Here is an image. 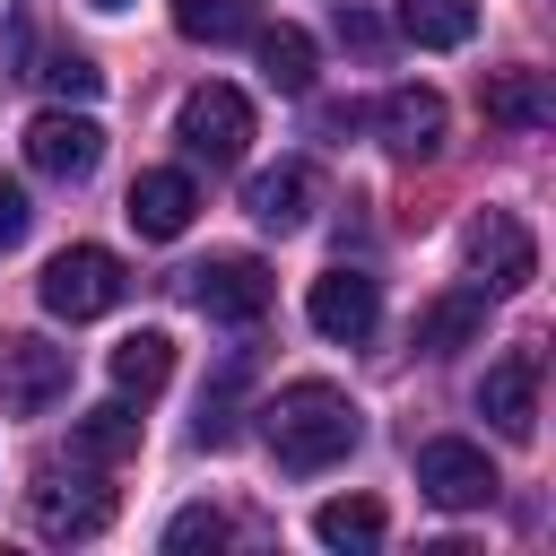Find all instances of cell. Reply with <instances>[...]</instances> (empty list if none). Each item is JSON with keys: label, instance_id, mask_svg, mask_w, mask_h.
<instances>
[{"label": "cell", "instance_id": "1", "mask_svg": "<svg viewBox=\"0 0 556 556\" xmlns=\"http://www.w3.org/2000/svg\"><path fill=\"white\" fill-rule=\"evenodd\" d=\"M261 434H269L278 469L313 478V469H330V460H348V452L365 443V408H356L339 382H287V391L261 408Z\"/></svg>", "mask_w": 556, "mask_h": 556}, {"label": "cell", "instance_id": "2", "mask_svg": "<svg viewBox=\"0 0 556 556\" xmlns=\"http://www.w3.org/2000/svg\"><path fill=\"white\" fill-rule=\"evenodd\" d=\"M460 269H469L478 295H521V287L539 278V243H530V226H521L513 208H486V217H469V235H460Z\"/></svg>", "mask_w": 556, "mask_h": 556}, {"label": "cell", "instance_id": "3", "mask_svg": "<svg viewBox=\"0 0 556 556\" xmlns=\"http://www.w3.org/2000/svg\"><path fill=\"white\" fill-rule=\"evenodd\" d=\"M122 295H130V269H122L104 243H70V252L43 261V313H61V321H96V313H113Z\"/></svg>", "mask_w": 556, "mask_h": 556}, {"label": "cell", "instance_id": "4", "mask_svg": "<svg viewBox=\"0 0 556 556\" xmlns=\"http://www.w3.org/2000/svg\"><path fill=\"white\" fill-rule=\"evenodd\" d=\"M174 139H182V156H200V165H243V148H252V104H243V87H226V78L191 87L182 113H174Z\"/></svg>", "mask_w": 556, "mask_h": 556}, {"label": "cell", "instance_id": "5", "mask_svg": "<svg viewBox=\"0 0 556 556\" xmlns=\"http://www.w3.org/2000/svg\"><path fill=\"white\" fill-rule=\"evenodd\" d=\"M495 460L478 452V443H460V434H434V443H417V495L426 504H443V513H478V504H495Z\"/></svg>", "mask_w": 556, "mask_h": 556}, {"label": "cell", "instance_id": "6", "mask_svg": "<svg viewBox=\"0 0 556 556\" xmlns=\"http://www.w3.org/2000/svg\"><path fill=\"white\" fill-rule=\"evenodd\" d=\"M182 295L208 313V321H261L269 313V269L252 252H208L200 269H182Z\"/></svg>", "mask_w": 556, "mask_h": 556}, {"label": "cell", "instance_id": "7", "mask_svg": "<svg viewBox=\"0 0 556 556\" xmlns=\"http://www.w3.org/2000/svg\"><path fill=\"white\" fill-rule=\"evenodd\" d=\"M70 391V356L52 348V339H35V330H9L0 339V408L9 417H35V408H52Z\"/></svg>", "mask_w": 556, "mask_h": 556}, {"label": "cell", "instance_id": "8", "mask_svg": "<svg viewBox=\"0 0 556 556\" xmlns=\"http://www.w3.org/2000/svg\"><path fill=\"white\" fill-rule=\"evenodd\" d=\"M304 321H313L321 339L356 348V339H374V321H382V287H374L365 269H321L313 295H304Z\"/></svg>", "mask_w": 556, "mask_h": 556}, {"label": "cell", "instance_id": "9", "mask_svg": "<svg viewBox=\"0 0 556 556\" xmlns=\"http://www.w3.org/2000/svg\"><path fill=\"white\" fill-rule=\"evenodd\" d=\"M478 417H486L504 443H530V434H539V348H513V356L486 365V382H478Z\"/></svg>", "mask_w": 556, "mask_h": 556}, {"label": "cell", "instance_id": "10", "mask_svg": "<svg viewBox=\"0 0 556 556\" xmlns=\"http://www.w3.org/2000/svg\"><path fill=\"white\" fill-rule=\"evenodd\" d=\"M96 156H104V130L87 122V113H35L26 122V165L35 174H52V182H87L96 174Z\"/></svg>", "mask_w": 556, "mask_h": 556}, {"label": "cell", "instance_id": "11", "mask_svg": "<svg viewBox=\"0 0 556 556\" xmlns=\"http://www.w3.org/2000/svg\"><path fill=\"white\" fill-rule=\"evenodd\" d=\"M26 513H35V530L43 539H96L104 521H113V486H96V478H35L26 486Z\"/></svg>", "mask_w": 556, "mask_h": 556}, {"label": "cell", "instance_id": "12", "mask_svg": "<svg viewBox=\"0 0 556 556\" xmlns=\"http://www.w3.org/2000/svg\"><path fill=\"white\" fill-rule=\"evenodd\" d=\"M313 200H321V182H313V165H295V156L243 182V208H252L261 235H304V226H313Z\"/></svg>", "mask_w": 556, "mask_h": 556}, {"label": "cell", "instance_id": "13", "mask_svg": "<svg viewBox=\"0 0 556 556\" xmlns=\"http://www.w3.org/2000/svg\"><path fill=\"white\" fill-rule=\"evenodd\" d=\"M191 208H200V191H191L182 165H148V174L130 182V200H122V217H130L148 243H174V235L191 226Z\"/></svg>", "mask_w": 556, "mask_h": 556}, {"label": "cell", "instance_id": "14", "mask_svg": "<svg viewBox=\"0 0 556 556\" xmlns=\"http://www.w3.org/2000/svg\"><path fill=\"white\" fill-rule=\"evenodd\" d=\"M374 122H382V139H391L400 156H434V148H443V96H434V87H391Z\"/></svg>", "mask_w": 556, "mask_h": 556}, {"label": "cell", "instance_id": "15", "mask_svg": "<svg viewBox=\"0 0 556 556\" xmlns=\"http://www.w3.org/2000/svg\"><path fill=\"white\" fill-rule=\"evenodd\" d=\"M478 330H486V295H478V287L434 295V304L417 313V348H426V356H452V348H469Z\"/></svg>", "mask_w": 556, "mask_h": 556}, {"label": "cell", "instance_id": "16", "mask_svg": "<svg viewBox=\"0 0 556 556\" xmlns=\"http://www.w3.org/2000/svg\"><path fill=\"white\" fill-rule=\"evenodd\" d=\"M382 530H391V513H382L374 495H330V504L313 513V539H321V547H348V556L382 547Z\"/></svg>", "mask_w": 556, "mask_h": 556}, {"label": "cell", "instance_id": "17", "mask_svg": "<svg viewBox=\"0 0 556 556\" xmlns=\"http://www.w3.org/2000/svg\"><path fill=\"white\" fill-rule=\"evenodd\" d=\"M400 35L426 52H460L478 35V0H400Z\"/></svg>", "mask_w": 556, "mask_h": 556}, {"label": "cell", "instance_id": "18", "mask_svg": "<svg viewBox=\"0 0 556 556\" xmlns=\"http://www.w3.org/2000/svg\"><path fill=\"white\" fill-rule=\"evenodd\" d=\"M252 43H261V78L278 96H313V35L304 26H252Z\"/></svg>", "mask_w": 556, "mask_h": 556}, {"label": "cell", "instance_id": "19", "mask_svg": "<svg viewBox=\"0 0 556 556\" xmlns=\"http://www.w3.org/2000/svg\"><path fill=\"white\" fill-rule=\"evenodd\" d=\"M70 452H78V460H130V452H139V408H130V391L104 400V408H87L78 434H70Z\"/></svg>", "mask_w": 556, "mask_h": 556}, {"label": "cell", "instance_id": "20", "mask_svg": "<svg viewBox=\"0 0 556 556\" xmlns=\"http://www.w3.org/2000/svg\"><path fill=\"white\" fill-rule=\"evenodd\" d=\"M165 374H174V339H165V330H130V339L113 348V391L148 400V391H165Z\"/></svg>", "mask_w": 556, "mask_h": 556}, {"label": "cell", "instance_id": "21", "mask_svg": "<svg viewBox=\"0 0 556 556\" xmlns=\"http://www.w3.org/2000/svg\"><path fill=\"white\" fill-rule=\"evenodd\" d=\"M252 26H261L252 0H174V35L191 43H252Z\"/></svg>", "mask_w": 556, "mask_h": 556}, {"label": "cell", "instance_id": "22", "mask_svg": "<svg viewBox=\"0 0 556 556\" xmlns=\"http://www.w3.org/2000/svg\"><path fill=\"white\" fill-rule=\"evenodd\" d=\"M486 113L513 122V130H539V122H556V96H547L539 70H504V78L486 87Z\"/></svg>", "mask_w": 556, "mask_h": 556}, {"label": "cell", "instance_id": "23", "mask_svg": "<svg viewBox=\"0 0 556 556\" xmlns=\"http://www.w3.org/2000/svg\"><path fill=\"white\" fill-rule=\"evenodd\" d=\"M226 539H235V521H226L217 504H191V513L165 521V547H174V556H191V547H226Z\"/></svg>", "mask_w": 556, "mask_h": 556}, {"label": "cell", "instance_id": "24", "mask_svg": "<svg viewBox=\"0 0 556 556\" xmlns=\"http://www.w3.org/2000/svg\"><path fill=\"white\" fill-rule=\"evenodd\" d=\"M43 87L70 96V104H96V96H104V70H96L87 52H52V61H43Z\"/></svg>", "mask_w": 556, "mask_h": 556}, {"label": "cell", "instance_id": "25", "mask_svg": "<svg viewBox=\"0 0 556 556\" xmlns=\"http://www.w3.org/2000/svg\"><path fill=\"white\" fill-rule=\"evenodd\" d=\"M235 382H243V365H235V374H226V382L200 400V426H191L200 443H235Z\"/></svg>", "mask_w": 556, "mask_h": 556}, {"label": "cell", "instance_id": "26", "mask_svg": "<svg viewBox=\"0 0 556 556\" xmlns=\"http://www.w3.org/2000/svg\"><path fill=\"white\" fill-rule=\"evenodd\" d=\"M26 226H35L26 191H17V182H0V252H17V243H26Z\"/></svg>", "mask_w": 556, "mask_h": 556}, {"label": "cell", "instance_id": "27", "mask_svg": "<svg viewBox=\"0 0 556 556\" xmlns=\"http://www.w3.org/2000/svg\"><path fill=\"white\" fill-rule=\"evenodd\" d=\"M339 35H348V43H356V52H374V43H382V26H374V17H365V9H348V0H339Z\"/></svg>", "mask_w": 556, "mask_h": 556}, {"label": "cell", "instance_id": "28", "mask_svg": "<svg viewBox=\"0 0 556 556\" xmlns=\"http://www.w3.org/2000/svg\"><path fill=\"white\" fill-rule=\"evenodd\" d=\"M96 9H130V0H96Z\"/></svg>", "mask_w": 556, "mask_h": 556}]
</instances>
